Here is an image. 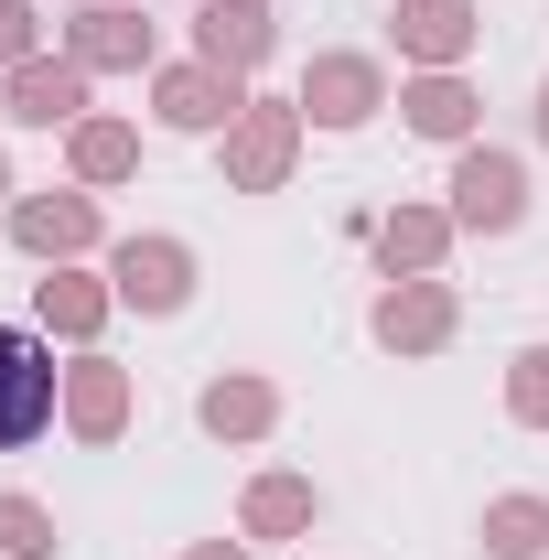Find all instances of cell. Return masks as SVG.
Masks as SVG:
<instances>
[{"mask_svg": "<svg viewBox=\"0 0 549 560\" xmlns=\"http://www.w3.org/2000/svg\"><path fill=\"white\" fill-rule=\"evenodd\" d=\"M11 97H22V119H44V130H55V119H75V75H66V66H33Z\"/></svg>", "mask_w": 549, "mask_h": 560, "instance_id": "cell-6", "label": "cell"}, {"mask_svg": "<svg viewBox=\"0 0 549 560\" xmlns=\"http://www.w3.org/2000/svg\"><path fill=\"white\" fill-rule=\"evenodd\" d=\"M517 410L549 420V355H528V377H517Z\"/></svg>", "mask_w": 549, "mask_h": 560, "instance_id": "cell-18", "label": "cell"}, {"mask_svg": "<svg viewBox=\"0 0 549 560\" xmlns=\"http://www.w3.org/2000/svg\"><path fill=\"white\" fill-rule=\"evenodd\" d=\"M377 324H388V335H399V346H431V335H442V302H431V291H420V302H388V313H377Z\"/></svg>", "mask_w": 549, "mask_h": 560, "instance_id": "cell-11", "label": "cell"}, {"mask_svg": "<svg viewBox=\"0 0 549 560\" xmlns=\"http://www.w3.org/2000/svg\"><path fill=\"white\" fill-rule=\"evenodd\" d=\"M75 420L108 431V420H119V377H75Z\"/></svg>", "mask_w": 549, "mask_h": 560, "instance_id": "cell-15", "label": "cell"}, {"mask_svg": "<svg viewBox=\"0 0 549 560\" xmlns=\"http://www.w3.org/2000/svg\"><path fill=\"white\" fill-rule=\"evenodd\" d=\"M453 195H464V215H475V226H506V215H517V162H495V151H475Z\"/></svg>", "mask_w": 549, "mask_h": 560, "instance_id": "cell-2", "label": "cell"}, {"mask_svg": "<svg viewBox=\"0 0 549 560\" xmlns=\"http://www.w3.org/2000/svg\"><path fill=\"white\" fill-rule=\"evenodd\" d=\"M313 97H324V119H366L377 75H366V66H324V75H313Z\"/></svg>", "mask_w": 549, "mask_h": 560, "instance_id": "cell-7", "label": "cell"}, {"mask_svg": "<svg viewBox=\"0 0 549 560\" xmlns=\"http://www.w3.org/2000/svg\"><path fill=\"white\" fill-rule=\"evenodd\" d=\"M86 237V206H22V248H75Z\"/></svg>", "mask_w": 549, "mask_h": 560, "instance_id": "cell-8", "label": "cell"}, {"mask_svg": "<svg viewBox=\"0 0 549 560\" xmlns=\"http://www.w3.org/2000/svg\"><path fill=\"white\" fill-rule=\"evenodd\" d=\"M410 119H420V130H464V86H420Z\"/></svg>", "mask_w": 549, "mask_h": 560, "instance_id": "cell-14", "label": "cell"}, {"mask_svg": "<svg viewBox=\"0 0 549 560\" xmlns=\"http://www.w3.org/2000/svg\"><path fill=\"white\" fill-rule=\"evenodd\" d=\"M484 539H495V560H539V550H549V506H528V495H517V506H495V528H484Z\"/></svg>", "mask_w": 549, "mask_h": 560, "instance_id": "cell-5", "label": "cell"}, {"mask_svg": "<svg viewBox=\"0 0 549 560\" xmlns=\"http://www.w3.org/2000/svg\"><path fill=\"white\" fill-rule=\"evenodd\" d=\"M280 151H291V140H280V119H259V130L237 140V173H248V184H270V173H280Z\"/></svg>", "mask_w": 549, "mask_h": 560, "instance_id": "cell-12", "label": "cell"}, {"mask_svg": "<svg viewBox=\"0 0 549 560\" xmlns=\"http://www.w3.org/2000/svg\"><path fill=\"white\" fill-rule=\"evenodd\" d=\"M206 560H237V550H206Z\"/></svg>", "mask_w": 549, "mask_h": 560, "instance_id": "cell-19", "label": "cell"}, {"mask_svg": "<svg viewBox=\"0 0 549 560\" xmlns=\"http://www.w3.org/2000/svg\"><path fill=\"white\" fill-rule=\"evenodd\" d=\"M453 33H464V11H453V0H431V11H420V44H431V55H453Z\"/></svg>", "mask_w": 549, "mask_h": 560, "instance_id": "cell-17", "label": "cell"}, {"mask_svg": "<svg viewBox=\"0 0 549 560\" xmlns=\"http://www.w3.org/2000/svg\"><path fill=\"white\" fill-rule=\"evenodd\" d=\"M0 539H11L22 560H44V550H55V539H44V506H22V495H0Z\"/></svg>", "mask_w": 549, "mask_h": 560, "instance_id": "cell-9", "label": "cell"}, {"mask_svg": "<svg viewBox=\"0 0 549 560\" xmlns=\"http://www.w3.org/2000/svg\"><path fill=\"white\" fill-rule=\"evenodd\" d=\"M55 420V355L33 335H0V453H22Z\"/></svg>", "mask_w": 549, "mask_h": 560, "instance_id": "cell-1", "label": "cell"}, {"mask_svg": "<svg viewBox=\"0 0 549 560\" xmlns=\"http://www.w3.org/2000/svg\"><path fill=\"white\" fill-rule=\"evenodd\" d=\"M119 280H130V302H184V248H130Z\"/></svg>", "mask_w": 549, "mask_h": 560, "instance_id": "cell-3", "label": "cell"}, {"mask_svg": "<svg viewBox=\"0 0 549 560\" xmlns=\"http://www.w3.org/2000/svg\"><path fill=\"white\" fill-rule=\"evenodd\" d=\"M259 44H270V22H259L248 0H237V11H206V55H215V66H248Z\"/></svg>", "mask_w": 549, "mask_h": 560, "instance_id": "cell-4", "label": "cell"}, {"mask_svg": "<svg viewBox=\"0 0 549 560\" xmlns=\"http://www.w3.org/2000/svg\"><path fill=\"white\" fill-rule=\"evenodd\" d=\"M248 517H259V528H302L313 495H302V486H259V495H248Z\"/></svg>", "mask_w": 549, "mask_h": 560, "instance_id": "cell-13", "label": "cell"}, {"mask_svg": "<svg viewBox=\"0 0 549 560\" xmlns=\"http://www.w3.org/2000/svg\"><path fill=\"white\" fill-rule=\"evenodd\" d=\"M259 410H270L259 388H215V399H206V420H215V431H248V420H259Z\"/></svg>", "mask_w": 549, "mask_h": 560, "instance_id": "cell-16", "label": "cell"}, {"mask_svg": "<svg viewBox=\"0 0 549 560\" xmlns=\"http://www.w3.org/2000/svg\"><path fill=\"white\" fill-rule=\"evenodd\" d=\"M162 119L206 130V119H215V86H206V75H173V86H162Z\"/></svg>", "mask_w": 549, "mask_h": 560, "instance_id": "cell-10", "label": "cell"}]
</instances>
